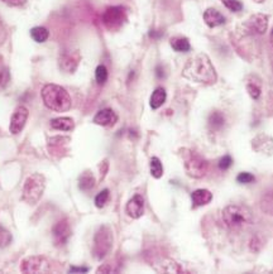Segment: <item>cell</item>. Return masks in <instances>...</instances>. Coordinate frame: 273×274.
Returning a JSON list of instances; mask_svg holds the SVG:
<instances>
[{
    "label": "cell",
    "mask_w": 273,
    "mask_h": 274,
    "mask_svg": "<svg viewBox=\"0 0 273 274\" xmlns=\"http://www.w3.org/2000/svg\"><path fill=\"white\" fill-rule=\"evenodd\" d=\"M182 76L187 80L203 85H213L217 82L218 78L214 65L210 61L209 56L205 53H200L188 60L183 67Z\"/></svg>",
    "instance_id": "cell-1"
},
{
    "label": "cell",
    "mask_w": 273,
    "mask_h": 274,
    "mask_svg": "<svg viewBox=\"0 0 273 274\" xmlns=\"http://www.w3.org/2000/svg\"><path fill=\"white\" fill-rule=\"evenodd\" d=\"M42 100L46 108L56 113H64L71 108V96L62 86L48 83L42 90Z\"/></svg>",
    "instance_id": "cell-2"
},
{
    "label": "cell",
    "mask_w": 273,
    "mask_h": 274,
    "mask_svg": "<svg viewBox=\"0 0 273 274\" xmlns=\"http://www.w3.org/2000/svg\"><path fill=\"white\" fill-rule=\"evenodd\" d=\"M223 221L228 229L240 231L253 223V215L248 207L242 205H229L223 210Z\"/></svg>",
    "instance_id": "cell-3"
},
{
    "label": "cell",
    "mask_w": 273,
    "mask_h": 274,
    "mask_svg": "<svg viewBox=\"0 0 273 274\" xmlns=\"http://www.w3.org/2000/svg\"><path fill=\"white\" fill-rule=\"evenodd\" d=\"M46 189V178L43 174L34 173L26 179L23 187V200L29 205H36L41 200Z\"/></svg>",
    "instance_id": "cell-4"
},
{
    "label": "cell",
    "mask_w": 273,
    "mask_h": 274,
    "mask_svg": "<svg viewBox=\"0 0 273 274\" xmlns=\"http://www.w3.org/2000/svg\"><path fill=\"white\" fill-rule=\"evenodd\" d=\"M114 238L113 233H111L109 226H101L95 234L94 238V249L93 254L98 260L105 258L109 253H110L111 248H113Z\"/></svg>",
    "instance_id": "cell-5"
},
{
    "label": "cell",
    "mask_w": 273,
    "mask_h": 274,
    "mask_svg": "<svg viewBox=\"0 0 273 274\" xmlns=\"http://www.w3.org/2000/svg\"><path fill=\"white\" fill-rule=\"evenodd\" d=\"M183 166H185L186 173L192 178H202L209 169V163L192 150L186 152Z\"/></svg>",
    "instance_id": "cell-6"
},
{
    "label": "cell",
    "mask_w": 273,
    "mask_h": 274,
    "mask_svg": "<svg viewBox=\"0 0 273 274\" xmlns=\"http://www.w3.org/2000/svg\"><path fill=\"white\" fill-rule=\"evenodd\" d=\"M126 22V11L123 7H110L103 14V23L109 31H119Z\"/></svg>",
    "instance_id": "cell-7"
},
{
    "label": "cell",
    "mask_w": 273,
    "mask_h": 274,
    "mask_svg": "<svg viewBox=\"0 0 273 274\" xmlns=\"http://www.w3.org/2000/svg\"><path fill=\"white\" fill-rule=\"evenodd\" d=\"M51 270L48 259L43 256H29L21 264V271L23 273H47Z\"/></svg>",
    "instance_id": "cell-8"
},
{
    "label": "cell",
    "mask_w": 273,
    "mask_h": 274,
    "mask_svg": "<svg viewBox=\"0 0 273 274\" xmlns=\"http://www.w3.org/2000/svg\"><path fill=\"white\" fill-rule=\"evenodd\" d=\"M268 16L262 13L253 14L252 17L247 19L244 24H243V28H244L245 33L248 34H264L268 29Z\"/></svg>",
    "instance_id": "cell-9"
},
{
    "label": "cell",
    "mask_w": 273,
    "mask_h": 274,
    "mask_svg": "<svg viewBox=\"0 0 273 274\" xmlns=\"http://www.w3.org/2000/svg\"><path fill=\"white\" fill-rule=\"evenodd\" d=\"M28 115L29 112L26 106H18L16 109V112L13 113L11 118V125H9V130H11L12 134H18L23 130L27 120H28Z\"/></svg>",
    "instance_id": "cell-10"
},
{
    "label": "cell",
    "mask_w": 273,
    "mask_h": 274,
    "mask_svg": "<svg viewBox=\"0 0 273 274\" xmlns=\"http://www.w3.org/2000/svg\"><path fill=\"white\" fill-rule=\"evenodd\" d=\"M70 225H69V221L67 220H61L57 224H54V226L52 228V235H53L54 244L58 246L64 245L70 238Z\"/></svg>",
    "instance_id": "cell-11"
},
{
    "label": "cell",
    "mask_w": 273,
    "mask_h": 274,
    "mask_svg": "<svg viewBox=\"0 0 273 274\" xmlns=\"http://www.w3.org/2000/svg\"><path fill=\"white\" fill-rule=\"evenodd\" d=\"M125 211L131 219H140L145 214V199L142 195H134L126 204Z\"/></svg>",
    "instance_id": "cell-12"
},
{
    "label": "cell",
    "mask_w": 273,
    "mask_h": 274,
    "mask_svg": "<svg viewBox=\"0 0 273 274\" xmlns=\"http://www.w3.org/2000/svg\"><path fill=\"white\" fill-rule=\"evenodd\" d=\"M252 147L255 152L270 155L273 153V139L265 134L257 135L252 140Z\"/></svg>",
    "instance_id": "cell-13"
},
{
    "label": "cell",
    "mask_w": 273,
    "mask_h": 274,
    "mask_svg": "<svg viewBox=\"0 0 273 274\" xmlns=\"http://www.w3.org/2000/svg\"><path fill=\"white\" fill-rule=\"evenodd\" d=\"M79 60L80 57H79L78 52H66L59 57V67L64 72H74L80 62Z\"/></svg>",
    "instance_id": "cell-14"
},
{
    "label": "cell",
    "mask_w": 273,
    "mask_h": 274,
    "mask_svg": "<svg viewBox=\"0 0 273 274\" xmlns=\"http://www.w3.org/2000/svg\"><path fill=\"white\" fill-rule=\"evenodd\" d=\"M203 22L210 28H215V27L223 26L225 23V17L217 9L209 8L203 13Z\"/></svg>",
    "instance_id": "cell-15"
},
{
    "label": "cell",
    "mask_w": 273,
    "mask_h": 274,
    "mask_svg": "<svg viewBox=\"0 0 273 274\" xmlns=\"http://www.w3.org/2000/svg\"><path fill=\"white\" fill-rule=\"evenodd\" d=\"M213 200V194L209 190L198 189L191 194V201H192V207H200L205 206V205L210 204Z\"/></svg>",
    "instance_id": "cell-16"
},
{
    "label": "cell",
    "mask_w": 273,
    "mask_h": 274,
    "mask_svg": "<svg viewBox=\"0 0 273 274\" xmlns=\"http://www.w3.org/2000/svg\"><path fill=\"white\" fill-rule=\"evenodd\" d=\"M118 117L115 115V113L111 110V109H103L94 118V123L101 127H109V125L115 124Z\"/></svg>",
    "instance_id": "cell-17"
},
{
    "label": "cell",
    "mask_w": 273,
    "mask_h": 274,
    "mask_svg": "<svg viewBox=\"0 0 273 274\" xmlns=\"http://www.w3.org/2000/svg\"><path fill=\"white\" fill-rule=\"evenodd\" d=\"M260 210L267 215H273V186L263 191L260 197Z\"/></svg>",
    "instance_id": "cell-18"
},
{
    "label": "cell",
    "mask_w": 273,
    "mask_h": 274,
    "mask_svg": "<svg viewBox=\"0 0 273 274\" xmlns=\"http://www.w3.org/2000/svg\"><path fill=\"white\" fill-rule=\"evenodd\" d=\"M51 127L62 132H71L75 128V123L71 118H57L51 122Z\"/></svg>",
    "instance_id": "cell-19"
},
{
    "label": "cell",
    "mask_w": 273,
    "mask_h": 274,
    "mask_svg": "<svg viewBox=\"0 0 273 274\" xmlns=\"http://www.w3.org/2000/svg\"><path fill=\"white\" fill-rule=\"evenodd\" d=\"M166 98H167V94H166V90L163 87H157L155 91H153L152 96H151L150 105L153 110L156 109H160L161 106L165 104Z\"/></svg>",
    "instance_id": "cell-20"
},
{
    "label": "cell",
    "mask_w": 273,
    "mask_h": 274,
    "mask_svg": "<svg viewBox=\"0 0 273 274\" xmlns=\"http://www.w3.org/2000/svg\"><path fill=\"white\" fill-rule=\"evenodd\" d=\"M94 186H95V177H94V174L90 171L84 172L80 176V178H79V189L81 191L86 192L93 190Z\"/></svg>",
    "instance_id": "cell-21"
},
{
    "label": "cell",
    "mask_w": 273,
    "mask_h": 274,
    "mask_svg": "<svg viewBox=\"0 0 273 274\" xmlns=\"http://www.w3.org/2000/svg\"><path fill=\"white\" fill-rule=\"evenodd\" d=\"M209 125L210 129L214 132H219L224 128L225 125V117L220 112H214L209 117Z\"/></svg>",
    "instance_id": "cell-22"
},
{
    "label": "cell",
    "mask_w": 273,
    "mask_h": 274,
    "mask_svg": "<svg viewBox=\"0 0 273 274\" xmlns=\"http://www.w3.org/2000/svg\"><path fill=\"white\" fill-rule=\"evenodd\" d=\"M170 43L176 52H188L191 49L190 42L183 37H173V38H171Z\"/></svg>",
    "instance_id": "cell-23"
},
{
    "label": "cell",
    "mask_w": 273,
    "mask_h": 274,
    "mask_svg": "<svg viewBox=\"0 0 273 274\" xmlns=\"http://www.w3.org/2000/svg\"><path fill=\"white\" fill-rule=\"evenodd\" d=\"M31 37L38 43H43L48 39L49 32L48 29H46L44 27H34L31 31Z\"/></svg>",
    "instance_id": "cell-24"
},
{
    "label": "cell",
    "mask_w": 273,
    "mask_h": 274,
    "mask_svg": "<svg viewBox=\"0 0 273 274\" xmlns=\"http://www.w3.org/2000/svg\"><path fill=\"white\" fill-rule=\"evenodd\" d=\"M9 80H11V75H9V70L6 65H4L3 60L0 57V91H3L4 88L8 86Z\"/></svg>",
    "instance_id": "cell-25"
},
{
    "label": "cell",
    "mask_w": 273,
    "mask_h": 274,
    "mask_svg": "<svg viewBox=\"0 0 273 274\" xmlns=\"http://www.w3.org/2000/svg\"><path fill=\"white\" fill-rule=\"evenodd\" d=\"M151 174H152L155 178H161L163 176V167L162 163H161L160 158L152 157L151 158Z\"/></svg>",
    "instance_id": "cell-26"
},
{
    "label": "cell",
    "mask_w": 273,
    "mask_h": 274,
    "mask_svg": "<svg viewBox=\"0 0 273 274\" xmlns=\"http://www.w3.org/2000/svg\"><path fill=\"white\" fill-rule=\"evenodd\" d=\"M220 2L225 8L229 9L230 12H234V13H238L243 9V4L240 0H220Z\"/></svg>",
    "instance_id": "cell-27"
},
{
    "label": "cell",
    "mask_w": 273,
    "mask_h": 274,
    "mask_svg": "<svg viewBox=\"0 0 273 274\" xmlns=\"http://www.w3.org/2000/svg\"><path fill=\"white\" fill-rule=\"evenodd\" d=\"M95 78L96 81H98L99 85H103V83L106 82V80H108V70H106L105 66L100 65L96 67Z\"/></svg>",
    "instance_id": "cell-28"
},
{
    "label": "cell",
    "mask_w": 273,
    "mask_h": 274,
    "mask_svg": "<svg viewBox=\"0 0 273 274\" xmlns=\"http://www.w3.org/2000/svg\"><path fill=\"white\" fill-rule=\"evenodd\" d=\"M247 91L253 100H258V99L260 98V94H262L260 86L255 82H248L247 83Z\"/></svg>",
    "instance_id": "cell-29"
},
{
    "label": "cell",
    "mask_w": 273,
    "mask_h": 274,
    "mask_svg": "<svg viewBox=\"0 0 273 274\" xmlns=\"http://www.w3.org/2000/svg\"><path fill=\"white\" fill-rule=\"evenodd\" d=\"M109 200V190H103L101 192H99V195H96L95 197V206L101 209L106 205Z\"/></svg>",
    "instance_id": "cell-30"
},
{
    "label": "cell",
    "mask_w": 273,
    "mask_h": 274,
    "mask_svg": "<svg viewBox=\"0 0 273 274\" xmlns=\"http://www.w3.org/2000/svg\"><path fill=\"white\" fill-rule=\"evenodd\" d=\"M254 181H255L254 174L249 173V172H242V173H239L237 176V182H238V184L249 185V184H253V182H254Z\"/></svg>",
    "instance_id": "cell-31"
},
{
    "label": "cell",
    "mask_w": 273,
    "mask_h": 274,
    "mask_svg": "<svg viewBox=\"0 0 273 274\" xmlns=\"http://www.w3.org/2000/svg\"><path fill=\"white\" fill-rule=\"evenodd\" d=\"M11 241H12L11 233L0 226V248H4V246L9 245V244H11Z\"/></svg>",
    "instance_id": "cell-32"
},
{
    "label": "cell",
    "mask_w": 273,
    "mask_h": 274,
    "mask_svg": "<svg viewBox=\"0 0 273 274\" xmlns=\"http://www.w3.org/2000/svg\"><path fill=\"white\" fill-rule=\"evenodd\" d=\"M233 164V159L230 155H224L223 158H220L219 163H218V167H219L220 171H227L232 167Z\"/></svg>",
    "instance_id": "cell-33"
},
{
    "label": "cell",
    "mask_w": 273,
    "mask_h": 274,
    "mask_svg": "<svg viewBox=\"0 0 273 274\" xmlns=\"http://www.w3.org/2000/svg\"><path fill=\"white\" fill-rule=\"evenodd\" d=\"M2 2L11 7H21L27 3V0H2Z\"/></svg>",
    "instance_id": "cell-34"
},
{
    "label": "cell",
    "mask_w": 273,
    "mask_h": 274,
    "mask_svg": "<svg viewBox=\"0 0 273 274\" xmlns=\"http://www.w3.org/2000/svg\"><path fill=\"white\" fill-rule=\"evenodd\" d=\"M6 38H7V31H6V28H4L2 21H0V44L4 43Z\"/></svg>",
    "instance_id": "cell-35"
},
{
    "label": "cell",
    "mask_w": 273,
    "mask_h": 274,
    "mask_svg": "<svg viewBox=\"0 0 273 274\" xmlns=\"http://www.w3.org/2000/svg\"><path fill=\"white\" fill-rule=\"evenodd\" d=\"M156 75H157L158 78L165 77V71H163L162 66H157V68H156Z\"/></svg>",
    "instance_id": "cell-36"
},
{
    "label": "cell",
    "mask_w": 273,
    "mask_h": 274,
    "mask_svg": "<svg viewBox=\"0 0 273 274\" xmlns=\"http://www.w3.org/2000/svg\"><path fill=\"white\" fill-rule=\"evenodd\" d=\"M88 268H76V266H71L70 271L71 273H75V271H79V273H85V271H88Z\"/></svg>",
    "instance_id": "cell-37"
},
{
    "label": "cell",
    "mask_w": 273,
    "mask_h": 274,
    "mask_svg": "<svg viewBox=\"0 0 273 274\" xmlns=\"http://www.w3.org/2000/svg\"><path fill=\"white\" fill-rule=\"evenodd\" d=\"M269 42H270V46L273 47V28H272V31H270V34H269Z\"/></svg>",
    "instance_id": "cell-38"
},
{
    "label": "cell",
    "mask_w": 273,
    "mask_h": 274,
    "mask_svg": "<svg viewBox=\"0 0 273 274\" xmlns=\"http://www.w3.org/2000/svg\"><path fill=\"white\" fill-rule=\"evenodd\" d=\"M253 2H254V3H258V4L264 3V0H253Z\"/></svg>",
    "instance_id": "cell-39"
}]
</instances>
